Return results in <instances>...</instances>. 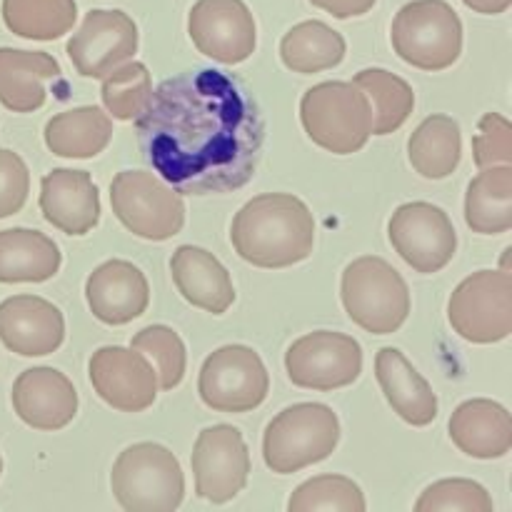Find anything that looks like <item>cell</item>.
<instances>
[{
  "mask_svg": "<svg viewBox=\"0 0 512 512\" xmlns=\"http://www.w3.org/2000/svg\"><path fill=\"white\" fill-rule=\"evenodd\" d=\"M135 128L143 158L180 195L233 193L248 185L265 140L248 85L213 68L163 80Z\"/></svg>",
  "mask_w": 512,
  "mask_h": 512,
  "instance_id": "obj_1",
  "label": "cell"
},
{
  "mask_svg": "<svg viewBox=\"0 0 512 512\" xmlns=\"http://www.w3.org/2000/svg\"><path fill=\"white\" fill-rule=\"evenodd\" d=\"M230 240L235 253L255 268H290L313 253L315 220L295 195H258L233 218Z\"/></svg>",
  "mask_w": 512,
  "mask_h": 512,
  "instance_id": "obj_2",
  "label": "cell"
},
{
  "mask_svg": "<svg viewBox=\"0 0 512 512\" xmlns=\"http://www.w3.org/2000/svg\"><path fill=\"white\" fill-rule=\"evenodd\" d=\"M340 443V420L323 403H298L275 415L263 435V458L273 473L293 475L323 463Z\"/></svg>",
  "mask_w": 512,
  "mask_h": 512,
  "instance_id": "obj_3",
  "label": "cell"
},
{
  "mask_svg": "<svg viewBox=\"0 0 512 512\" xmlns=\"http://www.w3.org/2000/svg\"><path fill=\"white\" fill-rule=\"evenodd\" d=\"M300 120L320 148L335 155H353L373 135V110L355 83L330 80L313 85L300 100Z\"/></svg>",
  "mask_w": 512,
  "mask_h": 512,
  "instance_id": "obj_4",
  "label": "cell"
},
{
  "mask_svg": "<svg viewBox=\"0 0 512 512\" xmlns=\"http://www.w3.org/2000/svg\"><path fill=\"white\" fill-rule=\"evenodd\" d=\"M110 488L128 512H173L185 495L183 468L163 445L135 443L115 460Z\"/></svg>",
  "mask_w": 512,
  "mask_h": 512,
  "instance_id": "obj_5",
  "label": "cell"
},
{
  "mask_svg": "<svg viewBox=\"0 0 512 512\" xmlns=\"http://www.w3.org/2000/svg\"><path fill=\"white\" fill-rule=\"evenodd\" d=\"M340 298L350 320L373 335L395 333L410 315L408 283L378 255H363L345 268Z\"/></svg>",
  "mask_w": 512,
  "mask_h": 512,
  "instance_id": "obj_6",
  "label": "cell"
},
{
  "mask_svg": "<svg viewBox=\"0 0 512 512\" xmlns=\"http://www.w3.org/2000/svg\"><path fill=\"white\" fill-rule=\"evenodd\" d=\"M390 40L400 60L438 73L458 63L463 53V23L445 0H413L393 18Z\"/></svg>",
  "mask_w": 512,
  "mask_h": 512,
  "instance_id": "obj_7",
  "label": "cell"
},
{
  "mask_svg": "<svg viewBox=\"0 0 512 512\" xmlns=\"http://www.w3.org/2000/svg\"><path fill=\"white\" fill-rule=\"evenodd\" d=\"M110 205L125 228L143 240L163 243L185 225L183 195L145 170H123L110 183Z\"/></svg>",
  "mask_w": 512,
  "mask_h": 512,
  "instance_id": "obj_8",
  "label": "cell"
},
{
  "mask_svg": "<svg viewBox=\"0 0 512 512\" xmlns=\"http://www.w3.org/2000/svg\"><path fill=\"white\" fill-rule=\"evenodd\" d=\"M448 320L475 345L500 343L512 333V278L505 270H478L453 290Z\"/></svg>",
  "mask_w": 512,
  "mask_h": 512,
  "instance_id": "obj_9",
  "label": "cell"
},
{
  "mask_svg": "<svg viewBox=\"0 0 512 512\" xmlns=\"http://www.w3.org/2000/svg\"><path fill=\"white\" fill-rule=\"evenodd\" d=\"M268 390V370L248 345H225L210 353L200 368V400L215 413H250L263 405Z\"/></svg>",
  "mask_w": 512,
  "mask_h": 512,
  "instance_id": "obj_10",
  "label": "cell"
},
{
  "mask_svg": "<svg viewBox=\"0 0 512 512\" xmlns=\"http://www.w3.org/2000/svg\"><path fill=\"white\" fill-rule=\"evenodd\" d=\"M285 370L298 388L320 393L348 388L363 373V348L350 335L315 330L290 345Z\"/></svg>",
  "mask_w": 512,
  "mask_h": 512,
  "instance_id": "obj_11",
  "label": "cell"
},
{
  "mask_svg": "<svg viewBox=\"0 0 512 512\" xmlns=\"http://www.w3.org/2000/svg\"><path fill=\"white\" fill-rule=\"evenodd\" d=\"M395 253L423 275L440 273L458 250V233L443 208L425 200L400 205L388 223Z\"/></svg>",
  "mask_w": 512,
  "mask_h": 512,
  "instance_id": "obj_12",
  "label": "cell"
},
{
  "mask_svg": "<svg viewBox=\"0 0 512 512\" xmlns=\"http://www.w3.org/2000/svg\"><path fill=\"white\" fill-rule=\"evenodd\" d=\"M195 493L213 505H223L243 493L250 475V453L243 433L233 425H213L198 435L193 448Z\"/></svg>",
  "mask_w": 512,
  "mask_h": 512,
  "instance_id": "obj_13",
  "label": "cell"
},
{
  "mask_svg": "<svg viewBox=\"0 0 512 512\" xmlns=\"http://www.w3.org/2000/svg\"><path fill=\"white\" fill-rule=\"evenodd\" d=\"M188 33L195 48L223 65H238L255 53L258 30L243 0H198L190 8Z\"/></svg>",
  "mask_w": 512,
  "mask_h": 512,
  "instance_id": "obj_14",
  "label": "cell"
},
{
  "mask_svg": "<svg viewBox=\"0 0 512 512\" xmlns=\"http://www.w3.org/2000/svg\"><path fill=\"white\" fill-rule=\"evenodd\" d=\"M88 375L98 398L120 413H143L158 398L155 368L133 348L105 345L95 350Z\"/></svg>",
  "mask_w": 512,
  "mask_h": 512,
  "instance_id": "obj_15",
  "label": "cell"
},
{
  "mask_svg": "<svg viewBox=\"0 0 512 512\" xmlns=\"http://www.w3.org/2000/svg\"><path fill=\"white\" fill-rule=\"evenodd\" d=\"M65 50L83 78H105L135 55L138 25L123 10H90Z\"/></svg>",
  "mask_w": 512,
  "mask_h": 512,
  "instance_id": "obj_16",
  "label": "cell"
},
{
  "mask_svg": "<svg viewBox=\"0 0 512 512\" xmlns=\"http://www.w3.org/2000/svg\"><path fill=\"white\" fill-rule=\"evenodd\" d=\"M63 313L38 295H13L0 303V343L23 358L50 355L63 345Z\"/></svg>",
  "mask_w": 512,
  "mask_h": 512,
  "instance_id": "obj_17",
  "label": "cell"
},
{
  "mask_svg": "<svg viewBox=\"0 0 512 512\" xmlns=\"http://www.w3.org/2000/svg\"><path fill=\"white\" fill-rule=\"evenodd\" d=\"M13 408L25 425L53 433L73 423L78 393L60 370L30 368L13 383Z\"/></svg>",
  "mask_w": 512,
  "mask_h": 512,
  "instance_id": "obj_18",
  "label": "cell"
},
{
  "mask_svg": "<svg viewBox=\"0 0 512 512\" xmlns=\"http://www.w3.org/2000/svg\"><path fill=\"white\" fill-rule=\"evenodd\" d=\"M85 298L100 323L125 325L148 310L150 285L138 265L108 260L90 273Z\"/></svg>",
  "mask_w": 512,
  "mask_h": 512,
  "instance_id": "obj_19",
  "label": "cell"
},
{
  "mask_svg": "<svg viewBox=\"0 0 512 512\" xmlns=\"http://www.w3.org/2000/svg\"><path fill=\"white\" fill-rule=\"evenodd\" d=\"M40 210L53 228L85 235L100 220V193L85 170L55 168L40 183Z\"/></svg>",
  "mask_w": 512,
  "mask_h": 512,
  "instance_id": "obj_20",
  "label": "cell"
},
{
  "mask_svg": "<svg viewBox=\"0 0 512 512\" xmlns=\"http://www.w3.org/2000/svg\"><path fill=\"white\" fill-rule=\"evenodd\" d=\"M170 273L178 293L190 305L223 315L235 303V288L225 265L213 253L195 245H180L170 258Z\"/></svg>",
  "mask_w": 512,
  "mask_h": 512,
  "instance_id": "obj_21",
  "label": "cell"
},
{
  "mask_svg": "<svg viewBox=\"0 0 512 512\" xmlns=\"http://www.w3.org/2000/svg\"><path fill=\"white\" fill-rule=\"evenodd\" d=\"M448 430L460 453L470 458L498 460L505 458L512 448L510 413L495 400H465L455 408Z\"/></svg>",
  "mask_w": 512,
  "mask_h": 512,
  "instance_id": "obj_22",
  "label": "cell"
},
{
  "mask_svg": "<svg viewBox=\"0 0 512 512\" xmlns=\"http://www.w3.org/2000/svg\"><path fill=\"white\" fill-rule=\"evenodd\" d=\"M375 378L405 423L425 428L438 418V395L398 348H383L375 355Z\"/></svg>",
  "mask_w": 512,
  "mask_h": 512,
  "instance_id": "obj_23",
  "label": "cell"
},
{
  "mask_svg": "<svg viewBox=\"0 0 512 512\" xmlns=\"http://www.w3.org/2000/svg\"><path fill=\"white\" fill-rule=\"evenodd\" d=\"M60 78V63L43 50L0 48V103L13 113H33L45 103V83Z\"/></svg>",
  "mask_w": 512,
  "mask_h": 512,
  "instance_id": "obj_24",
  "label": "cell"
},
{
  "mask_svg": "<svg viewBox=\"0 0 512 512\" xmlns=\"http://www.w3.org/2000/svg\"><path fill=\"white\" fill-rule=\"evenodd\" d=\"M60 263L58 245L40 230H0V283H45Z\"/></svg>",
  "mask_w": 512,
  "mask_h": 512,
  "instance_id": "obj_25",
  "label": "cell"
},
{
  "mask_svg": "<svg viewBox=\"0 0 512 512\" xmlns=\"http://www.w3.org/2000/svg\"><path fill=\"white\" fill-rule=\"evenodd\" d=\"M113 138V120L98 105L65 110L45 125V145L60 158H95Z\"/></svg>",
  "mask_w": 512,
  "mask_h": 512,
  "instance_id": "obj_26",
  "label": "cell"
},
{
  "mask_svg": "<svg viewBox=\"0 0 512 512\" xmlns=\"http://www.w3.org/2000/svg\"><path fill=\"white\" fill-rule=\"evenodd\" d=\"M465 223L473 233L500 235L512 228V165L483 168L465 193Z\"/></svg>",
  "mask_w": 512,
  "mask_h": 512,
  "instance_id": "obj_27",
  "label": "cell"
},
{
  "mask_svg": "<svg viewBox=\"0 0 512 512\" xmlns=\"http://www.w3.org/2000/svg\"><path fill=\"white\" fill-rule=\"evenodd\" d=\"M463 155L460 125L450 115H430L408 140V158L415 173L428 180H443L455 173Z\"/></svg>",
  "mask_w": 512,
  "mask_h": 512,
  "instance_id": "obj_28",
  "label": "cell"
},
{
  "mask_svg": "<svg viewBox=\"0 0 512 512\" xmlns=\"http://www.w3.org/2000/svg\"><path fill=\"white\" fill-rule=\"evenodd\" d=\"M280 58L285 68L300 75L323 73L345 58V38L320 20L293 25L280 40Z\"/></svg>",
  "mask_w": 512,
  "mask_h": 512,
  "instance_id": "obj_29",
  "label": "cell"
},
{
  "mask_svg": "<svg viewBox=\"0 0 512 512\" xmlns=\"http://www.w3.org/2000/svg\"><path fill=\"white\" fill-rule=\"evenodd\" d=\"M368 98L373 110V135H390L410 118L415 93L400 75L383 68H365L353 80Z\"/></svg>",
  "mask_w": 512,
  "mask_h": 512,
  "instance_id": "obj_30",
  "label": "cell"
},
{
  "mask_svg": "<svg viewBox=\"0 0 512 512\" xmlns=\"http://www.w3.org/2000/svg\"><path fill=\"white\" fill-rule=\"evenodd\" d=\"M78 20L75 0H3V23L28 40H55L70 33Z\"/></svg>",
  "mask_w": 512,
  "mask_h": 512,
  "instance_id": "obj_31",
  "label": "cell"
},
{
  "mask_svg": "<svg viewBox=\"0 0 512 512\" xmlns=\"http://www.w3.org/2000/svg\"><path fill=\"white\" fill-rule=\"evenodd\" d=\"M368 503L358 483L343 475L305 480L288 500L290 512H365Z\"/></svg>",
  "mask_w": 512,
  "mask_h": 512,
  "instance_id": "obj_32",
  "label": "cell"
},
{
  "mask_svg": "<svg viewBox=\"0 0 512 512\" xmlns=\"http://www.w3.org/2000/svg\"><path fill=\"white\" fill-rule=\"evenodd\" d=\"M153 93V80L143 63H123L110 70L103 78V98L105 110L118 120H135L148 105Z\"/></svg>",
  "mask_w": 512,
  "mask_h": 512,
  "instance_id": "obj_33",
  "label": "cell"
},
{
  "mask_svg": "<svg viewBox=\"0 0 512 512\" xmlns=\"http://www.w3.org/2000/svg\"><path fill=\"white\" fill-rule=\"evenodd\" d=\"M133 350L143 353L155 365L158 385L163 390H173L183 383L188 353H185L183 340L173 328H168V325L143 328L133 338Z\"/></svg>",
  "mask_w": 512,
  "mask_h": 512,
  "instance_id": "obj_34",
  "label": "cell"
},
{
  "mask_svg": "<svg viewBox=\"0 0 512 512\" xmlns=\"http://www.w3.org/2000/svg\"><path fill=\"white\" fill-rule=\"evenodd\" d=\"M418 512H493V498L480 483L465 478L438 480L415 503Z\"/></svg>",
  "mask_w": 512,
  "mask_h": 512,
  "instance_id": "obj_35",
  "label": "cell"
},
{
  "mask_svg": "<svg viewBox=\"0 0 512 512\" xmlns=\"http://www.w3.org/2000/svg\"><path fill=\"white\" fill-rule=\"evenodd\" d=\"M475 165L480 170L512 165V125L498 113H485L473 138Z\"/></svg>",
  "mask_w": 512,
  "mask_h": 512,
  "instance_id": "obj_36",
  "label": "cell"
},
{
  "mask_svg": "<svg viewBox=\"0 0 512 512\" xmlns=\"http://www.w3.org/2000/svg\"><path fill=\"white\" fill-rule=\"evenodd\" d=\"M30 193V173L25 160L13 150L0 148V218L23 210Z\"/></svg>",
  "mask_w": 512,
  "mask_h": 512,
  "instance_id": "obj_37",
  "label": "cell"
},
{
  "mask_svg": "<svg viewBox=\"0 0 512 512\" xmlns=\"http://www.w3.org/2000/svg\"><path fill=\"white\" fill-rule=\"evenodd\" d=\"M310 3H313L315 8L330 13L333 18L348 20V18H358V15L370 13L378 0H310Z\"/></svg>",
  "mask_w": 512,
  "mask_h": 512,
  "instance_id": "obj_38",
  "label": "cell"
},
{
  "mask_svg": "<svg viewBox=\"0 0 512 512\" xmlns=\"http://www.w3.org/2000/svg\"><path fill=\"white\" fill-rule=\"evenodd\" d=\"M470 10L483 15H500L510 8L512 0H463Z\"/></svg>",
  "mask_w": 512,
  "mask_h": 512,
  "instance_id": "obj_39",
  "label": "cell"
},
{
  "mask_svg": "<svg viewBox=\"0 0 512 512\" xmlns=\"http://www.w3.org/2000/svg\"><path fill=\"white\" fill-rule=\"evenodd\" d=\"M0 473H3V458H0Z\"/></svg>",
  "mask_w": 512,
  "mask_h": 512,
  "instance_id": "obj_40",
  "label": "cell"
}]
</instances>
